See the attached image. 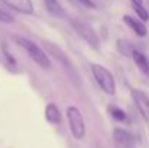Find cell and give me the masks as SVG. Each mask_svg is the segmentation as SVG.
Segmentation results:
<instances>
[{"label":"cell","mask_w":149,"mask_h":148,"mask_svg":"<svg viewBox=\"0 0 149 148\" xmlns=\"http://www.w3.org/2000/svg\"><path fill=\"white\" fill-rule=\"evenodd\" d=\"M13 39L16 41L17 45H20L22 48H25L28 51V54H29V57L32 58V61H35L41 68L49 70L51 67H52V65H51V61H49V57L39 48L36 44H33L32 41H29V39H26V38H22V36H15Z\"/></svg>","instance_id":"1"},{"label":"cell","mask_w":149,"mask_h":148,"mask_svg":"<svg viewBox=\"0 0 149 148\" xmlns=\"http://www.w3.org/2000/svg\"><path fill=\"white\" fill-rule=\"evenodd\" d=\"M91 71H93V76H94L97 84L100 86V89L103 92H106L107 95H114L116 83H114L113 74L106 67H103L100 64H93L91 65Z\"/></svg>","instance_id":"2"},{"label":"cell","mask_w":149,"mask_h":148,"mask_svg":"<svg viewBox=\"0 0 149 148\" xmlns=\"http://www.w3.org/2000/svg\"><path fill=\"white\" fill-rule=\"evenodd\" d=\"M67 118H68V123H70L72 137L75 140H83L86 137V122H84L81 112L75 106H70V107H67Z\"/></svg>","instance_id":"3"},{"label":"cell","mask_w":149,"mask_h":148,"mask_svg":"<svg viewBox=\"0 0 149 148\" xmlns=\"http://www.w3.org/2000/svg\"><path fill=\"white\" fill-rule=\"evenodd\" d=\"M70 23H71V26L74 28V31H75L84 41H87L93 48L99 49V47H100L99 36H97L96 31H94L87 22H84V20H81V19H77V18H72V19H70Z\"/></svg>","instance_id":"4"},{"label":"cell","mask_w":149,"mask_h":148,"mask_svg":"<svg viewBox=\"0 0 149 148\" xmlns=\"http://www.w3.org/2000/svg\"><path fill=\"white\" fill-rule=\"evenodd\" d=\"M132 99L135 102V106L138 107L139 113L142 115V118L149 122V97L141 90L133 89L132 90Z\"/></svg>","instance_id":"5"},{"label":"cell","mask_w":149,"mask_h":148,"mask_svg":"<svg viewBox=\"0 0 149 148\" xmlns=\"http://www.w3.org/2000/svg\"><path fill=\"white\" fill-rule=\"evenodd\" d=\"M113 140L116 148H135L133 137L122 128H116L113 131Z\"/></svg>","instance_id":"6"},{"label":"cell","mask_w":149,"mask_h":148,"mask_svg":"<svg viewBox=\"0 0 149 148\" xmlns=\"http://www.w3.org/2000/svg\"><path fill=\"white\" fill-rule=\"evenodd\" d=\"M45 48H47V51L49 52V55L51 57H54L58 62H61L68 71H74L72 70V64L70 62V60H68V57L62 52V49H59L58 47H55L54 44H49V42H45Z\"/></svg>","instance_id":"7"},{"label":"cell","mask_w":149,"mask_h":148,"mask_svg":"<svg viewBox=\"0 0 149 148\" xmlns=\"http://www.w3.org/2000/svg\"><path fill=\"white\" fill-rule=\"evenodd\" d=\"M1 1L19 13H25V15L33 13V4L31 0H1Z\"/></svg>","instance_id":"8"},{"label":"cell","mask_w":149,"mask_h":148,"mask_svg":"<svg viewBox=\"0 0 149 148\" xmlns=\"http://www.w3.org/2000/svg\"><path fill=\"white\" fill-rule=\"evenodd\" d=\"M123 20L126 22V25L136 34V35H139V36H146V26H145V23L143 22H141V20H138V19H135V18H132V16H129V15H125L123 16Z\"/></svg>","instance_id":"9"},{"label":"cell","mask_w":149,"mask_h":148,"mask_svg":"<svg viewBox=\"0 0 149 148\" xmlns=\"http://www.w3.org/2000/svg\"><path fill=\"white\" fill-rule=\"evenodd\" d=\"M132 58H133L135 64L138 65V68H139L143 74L149 76V58L148 57H146L145 54H142L141 51L133 49V52H132Z\"/></svg>","instance_id":"10"},{"label":"cell","mask_w":149,"mask_h":148,"mask_svg":"<svg viewBox=\"0 0 149 148\" xmlns=\"http://www.w3.org/2000/svg\"><path fill=\"white\" fill-rule=\"evenodd\" d=\"M45 118L47 121L51 123H59L61 122V112L59 109L56 107V105L49 103L47 107H45Z\"/></svg>","instance_id":"11"},{"label":"cell","mask_w":149,"mask_h":148,"mask_svg":"<svg viewBox=\"0 0 149 148\" xmlns=\"http://www.w3.org/2000/svg\"><path fill=\"white\" fill-rule=\"evenodd\" d=\"M44 3H45V7H47V10L49 12L51 15L58 16V18H64L65 16V10L59 4L58 0H44Z\"/></svg>","instance_id":"12"},{"label":"cell","mask_w":149,"mask_h":148,"mask_svg":"<svg viewBox=\"0 0 149 148\" xmlns=\"http://www.w3.org/2000/svg\"><path fill=\"white\" fill-rule=\"evenodd\" d=\"M109 112H110V115H111L113 119H116V121H119V122L126 121V113H125L123 109H120V107H117V106H110V107H109Z\"/></svg>","instance_id":"13"},{"label":"cell","mask_w":149,"mask_h":148,"mask_svg":"<svg viewBox=\"0 0 149 148\" xmlns=\"http://www.w3.org/2000/svg\"><path fill=\"white\" fill-rule=\"evenodd\" d=\"M133 9H135V12H136V15L141 18V20L142 22H146L149 19V13L148 10L142 6V4H133Z\"/></svg>","instance_id":"14"},{"label":"cell","mask_w":149,"mask_h":148,"mask_svg":"<svg viewBox=\"0 0 149 148\" xmlns=\"http://www.w3.org/2000/svg\"><path fill=\"white\" fill-rule=\"evenodd\" d=\"M0 22H3V23H13L15 19H13L9 13H6V12H3V10L0 9Z\"/></svg>","instance_id":"15"},{"label":"cell","mask_w":149,"mask_h":148,"mask_svg":"<svg viewBox=\"0 0 149 148\" xmlns=\"http://www.w3.org/2000/svg\"><path fill=\"white\" fill-rule=\"evenodd\" d=\"M81 4H84V6H87V7H94V3L91 1V0H78Z\"/></svg>","instance_id":"16"},{"label":"cell","mask_w":149,"mask_h":148,"mask_svg":"<svg viewBox=\"0 0 149 148\" xmlns=\"http://www.w3.org/2000/svg\"><path fill=\"white\" fill-rule=\"evenodd\" d=\"M132 4H143V0H130Z\"/></svg>","instance_id":"17"}]
</instances>
